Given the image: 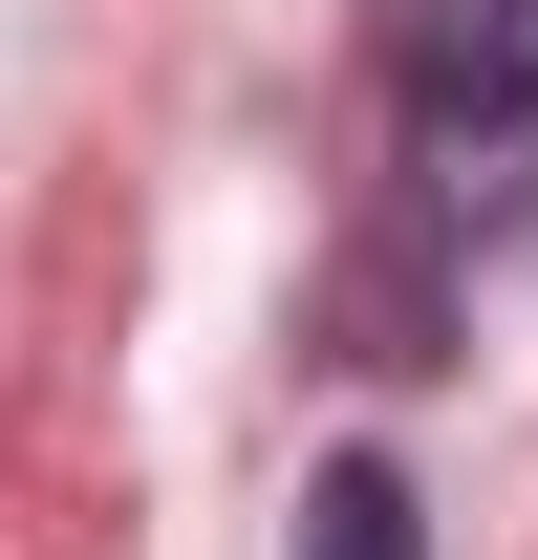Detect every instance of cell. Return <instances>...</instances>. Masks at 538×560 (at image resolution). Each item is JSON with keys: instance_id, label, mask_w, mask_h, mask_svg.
Segmentation results:
<instances>
[{"instance_id": "obj_1", "label": "cell", "mask_w": 538, "mask_h": 560, "mask_svg": "<svg viewBox=\"0 0 538 560\" xmlns=\"http://www.w3.org/2000/svg\"><path fill=\"white\" fill-rule=\"evenodd\" d=\"M366 44L431 130H517L538 108V0H366Z\"/></svg>"}, {"instance_id": "obj_2", "label": "cell", "mask_w": 538, "mask_h": 560, "mask_svg": "<svg viewBox=\"0 0 538 560\" xmlns=\"http://www.w3.org/2000/svg\"><path fill=\"white\" fill-rule=\"evenodd\" d=\"M302 560H431V517H409V475H388V453H344V475L302 495Z\"/></svg>"}]
</instances>
